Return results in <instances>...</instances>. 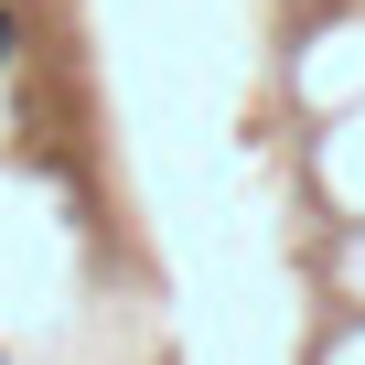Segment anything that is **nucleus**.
Segmentation results:
<instances>
[{
  "mask_svg": "<svg viewBox=\"0 0 365 365\" xmlns=\"http://www.w3.org/2000/svg\"><path fill=\"white\" fill-rule=\"evenodd\" d=\"M22 43H33V0H0V76L22 65Z\"/></svg>",
  "mask_w": 365,
  "mask_h": 365,
  "instance_id": "1",
  "label": "nucleus"
}]
</instances>
